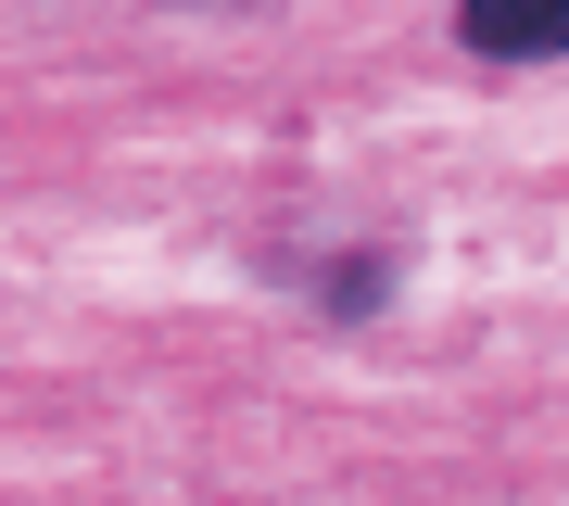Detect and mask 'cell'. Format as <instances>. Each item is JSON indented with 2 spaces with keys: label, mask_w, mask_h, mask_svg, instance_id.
Returning <instances> with one entry per match:
<instances>
[{
  "label": "cell",
  "mask_w": 569,
  "mask_h": 506,
  "mask_svg": "<svg viewBox=\"0 0 569 506\" xmlns=\"http://www.w3.org/2000/svg\"><path fill=\"white\" fill-rule=\"evenodd\" d=\"M456 39L493 51V63H545V51H569V0H531V13H468Z\"/></svg>",
  "instance_id": "6da1fadb"
}]
</instances>
